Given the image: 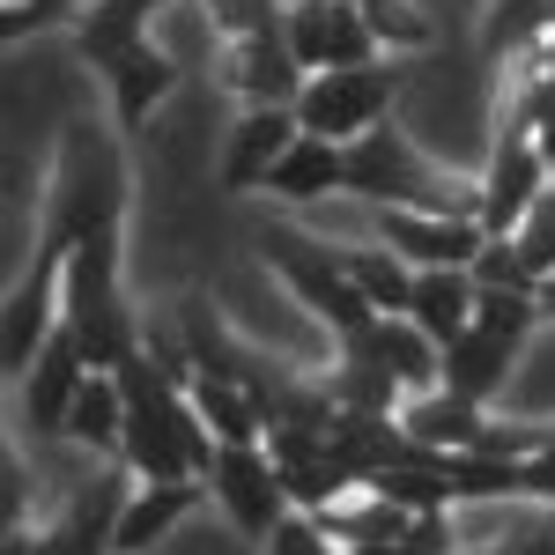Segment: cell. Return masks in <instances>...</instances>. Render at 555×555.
Instances as JSON below:
<instances>
[{"label":"cell","instance_id":"6da1fadb","mask_svg":"<svg viewBox=\"0 0 555 555\" xmlns=\"http://www.w3.org/2000/svg\"><path fill=\"white\" fill-rule=\"evenodd\" d=\"M297 127L319 141H371L378 127H392V82L385 67H341V75H311L297 89Z\"/></svg>","mask_w":555,"mask_h":555},{"label":"cell","instance_id":"7a4b0ae2","mask_svg":"<svg viewBox=\"0 0 555 555\" xmlns=\"http://www.w3.org/2000/svg\"><path fill=\"white\" fill-rule=\"evenodd\" d=\"M282 30H289V52H297L304 75L378 67V30H371L363 0H289Z\"/></svg>","mask_w":555,"mask_h":555},{"label":"cell","instance_id":"3957f363","mask_svg":"<svg viewBox=\"0 0 555 555\" xmlns=\"http://www.w3.org/2000/svg\"><path fill=\"white\" fill-rule=\"evenodd\" d=\"M208 489H215V504L237 518V533H253V541H274L289 526V512H297L282 467L267 460V444H222L208 467Z\"/></svg>","mask_w":555,"mask_h":555},{"label":"cell","instance_id":"277c9868","mask_svg":"<svg viewBox=\"0 0 555 555\" xmlns=\"http://www.w3.org/2000/svg\"><path fill=\"white\" fill-rule=\"evenodd\" d=\"M548 156L533 149V133H518V127H496V149H489V171H481V230L489 237H512L526 215L548 201Z\"/></svg>","mask_w":555,"mask_h":555},{"label":"cell","instance_id":"5b68a950","mask_svg":"<svg viewBox=\"0 0 555 555\" xmlns=\"http://www.w3.org/2000/svg\"><path fill=\"white\" fill-rule=\"evenodd\" d=\"M371 222H378V245H385V253H400L415 274H437V267H467V274H474V259H481V245H489V230L467 222V215L371 208Z\"/></svg>","mask_w":555,"mask_h":555},{"label":"cell","instance_id":"8992f818","mask_svg":"<svg viewBox=\"0 0 555 555\" xmlns=\"http://www.w3.org/2000/svg\"><path fill=\"white\" fill-rule=\"evenodd\" d=\"M297 112L289 104H253L237 127H230V141H222V185L230 193H253V185H267L274 178V164L289 156V141H297Z\"/></svg>","mask_w":555,"mask_h":555},{"label":"cell","instance_id":"52a82bcc","mask_svg":"<svg viewBox=\"0 0 555 555\" xmlns=\"http://www.w3.org/2000/svg\"><path fill=\"white\" fill-rule=\"evenodd\" d=\"M311 82L297 67V52H289V30L282 23H267V30H253V38L230 44V89L245 96V112L253 104H289L297 112V89Z\"/></svg>","mask_w":555,"mask_h":555},{"label":"cell","instance_id":"ba28073f","mask_svg":"<svg viewBox=\"0 0 555 555\" xmlns=\"http://www.w3.org/2000/svg\"><path fill=\"white\" fill-rule=\"evenodd\" d=\"M348 348H363V356H371V363H378V371H385L392 385H400L408 400H415V392H437V385H444V348L429 341L415 319H378V326H371L363 341H348Z\"/></svg>","mask_w":555,"mask_h":555},{"label":"cell","instance_id":"9c48e42d","mask_svg":"<svg viewBox=\"0 0 555 555\" xmlns=\"http://www.w3.org/2000/svg\"><path fill=\"white\" fill-rule=\"evenodd\" d=\"M82 378H89V356H82V341L60 326L52 341H44V356L23 371V400H30V423L38 429H67V408H75V392H82Z\"/></svg>","mask_w":555,"mask_h":555},{"label":"cell","instance_id":"30bf717a","mask_svg":"<svg viewBox=\"0 0 555 555\" xmlns=\"http://www.w3.org/2000/svg\"><path fill=\"white\" fill-rule=\"evenodd\" d=\"M171 82H178V60H171V52H164L156 38L127 44V52L104 67V89H112V112H119V127H149V112L171 96Z\"/></svg>","mask_w":555,"mask_h":555},{"label":"cell","instance_id":"8fae6325","mask_svg":"<svg viewBox=\"0 0 555 555\" xmlns=\"http://www.w3.org/2000/svg\"><path fill=\"white\" fill-rule=\"evenodd\" d=\"M267 193H274L282 208H311V201L348 193V149L341 141H319V133H297L289 156L274 164V178H267Z\"/></svg>","mask_w":555,"mask_h":555},{"label":"cell","instance_id":"7c38bea8","mask_svg":"<svg viewBox=\"0 0 555 555\" xmlns=\"http://www.w3.org/2000/svg\"><path fill=\"white\" fill-rule=\"evenodd\" d=\"M474 304H481V282H474L467 267H437V274H415V304H408V319H415L437 348H452L474 326Z\"/></svg>","mask_w":555,"mask_h":555},{"label":"cell","instance_id":"4fadbf2b","mask_svg":"<svg viewBox=\"0 0 555 555\" xmlns=\"http://www.w3.org/2000/svg\"><path fill=\"white\" fill-rule=\"evenodd\" d=\"M60 437L82 444V452H119V444H127V385L112 378V371H89Z\"/></svg>","mask_w":555,"mask_h":555},{"label":"cell","instance_id":"5bb4252c","mask_svg":"<svg viewBox=\"0 0 555 555\" xmlns=\"http://www.w3.org/2000/svg\"><path fill=\"white\" fill-rule=\"evenodd\" d=\"M193 496H201L193 481H141V496H127V518H119V541H112V555H141L156 533H171Z\"/></svg>","mask_w":555,"mask_h":555},{"label":"cell","instance_id":"9a60e30c","mask_svg":"<svg viewBox=\"0 0 555 555\" xmlns=\"http://www.w3.org/2000/svg\"><path fill=\"white\" fill-rule=\"evenodd\" d=\"M348 274H356V289H363V304H371L378 319H408V304H415V267L400 253L356 245V253H348Z\"/></svg>","mask_w":555,"mask_h":555},{"label":"cell","instance_id":"2e32d148","mask_svg":"<svg viewBox=\"0 0 555 555\" xmlns=\"http://www.w3.org/2000/svg\"><path fill=\"white\" fill-rule=\"evenodd\" d=\"M371 30H378V52H423L429 44V15L415 0H363Z\"/></svg>","mask_w":555,"mask_h":555},{"label":"cell","instance_id":"e0dca14e","mask_svg":"<svg viewBox=\"0 0 555 555\" xmlns=\"http://www.w3.org/2000/svg\"><path fill=\"white\" fill-rule=\"evenodd\" d=\"M526 496H541V504H555V429L541 437V452L526 460Z\"/></svg>","mask_w":555,"mask_h":555},{"label":"cell","instance_id":"ac0fdd59","mask_svg":"<svg viewBox=\"0 0 555 555\" xmlns=\"http://www.w3.org/2000/svg\"><path fill=\"white\" fill-rule=\"evenodd\" d=\"M119 8H127V15H141V23H149V15H156V8H164V0H119Z\"/></svg>","mask_w":555,"mask_h":555}]
</instances>
